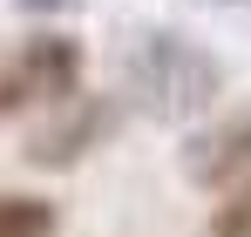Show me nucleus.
Listing matches in <instances>:
<instances>
[{
    "instance_id": "nucleus-1",
    "label": "nucleus",
    "mask_w": 251,
    "mask_h": 237,
    "mask_svg": "<svg viewBox=\"0 0 251 237\" xmlns=\"http://www.w3.org/2000/svg\"><path fill=\"white\" fill-rule=\"evenodd\" d=\"M123 95L136 116L170 122V129H190L224 102V61L197 47L190 34H170V27H143L123 47Z\"/></svg>"
},
{
    "instance_id": "nucleus-2",
    "label": "nucleus",
    "mask_w": 251,
    "mask_h": 237,
    "mask_svg": "<svg viewBox=\"0 0 251 237\" xmlns=\"http://www.w3.org/2000/svg\"><path fill=\"white\" fill-rule=\"evenodd\" d=\"M82 68L88 54L75 34H61V27L27 34L0 68V116H27V109H54V102L82 95Z\"/></svg>"
},
{
    "instance_id": "nucleus-3",
    "label": "nucleus",
    "mask_w": 251,
    "mask_h": 237,
    "mask_svg": "<svg viewBox=\"0 0 251 237\" xmlns=\"http://www.w3.org/2000/svg\"><path fill=\"white\" fill-rule=\"evenodd\" d=\"M116 136V102H102V95H68V102H54L48 109L41 129H27V142H21V163L27 169H75L88 149H102Z\"/></svg>"
},
{
    "instance_id": "nucleus-4",
    "label": "nucleus",
    "mask_w": 251,
    "mask_h": 237,
    "mask_svg": "<svg viewBox=\"0 0 251 237\" xmlns=\"http://www.w3.org/2000/svg\"><path fill=\"white\" fill-rule=\"evenodd\" d=\"M176 169H183L190 190H210V197H224L231 183H245V176H251V102L210 116L204 129H190Z\"/></svg>"
},
{
    "instance_id": "nucleus-5",
    "label": "nucleus",
    "mask_w": 251,
    "mask_h": 237,
    "mask_svg": "<svg viewBox=\"0 0 251 237\" xmlns=\"http://www.w3.org/2000/svg\"><path fill=\"white\" fill-rule=\"evenodd\" d=\"M0 237H61V210L27 190H0Z\"/></svg>"
},
{
    "instance_id": "nucleus-6",
    "label": "nucleus",
    "mask_w": 251,
    "mask_h": 237,
    "mask_svg": "<svg viewBox=\"0 0 251 237\" xmlns=\"http://www.w3.org/2000/svg\"><path fill=\"white\" fill-rule=\"evenodd\" d=\"M210 237H251V176L245 183H231L224 197L210 203V224H204Z\"/></svg>"
}]
</instances>
